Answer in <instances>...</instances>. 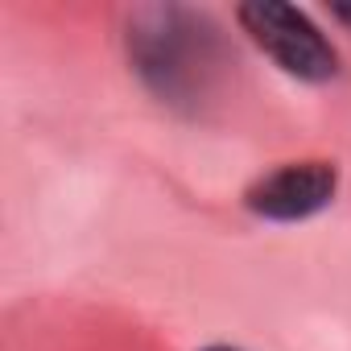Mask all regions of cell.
Listing matches in <instances>:
<instances>
[{
	"label": "cell",
	"mask_w": 351,
	"mask_h": 351,
	"mask_svg": "<svg viewBox=\"0 0 351 351\" xmlns=\"http://www.w3.org/2000/svg\"><path fill=\"white\" fill-rule=\"evenodd\" d=\"M219 29L191 9L157 5L128 21V58L165 104H199L219 66Z\"/></svg>",
	"instance_id": "6da1fadb"
},
{
	"label": "cell",
	"mask_w": 351,
	"mask_h": 351,
	"mask_svg": "<svg viewBox=\"0 0 351 351\" xmlns=\"http://www.w3.org/2000/svg\"><path fill=\"white\" fill-rule=\"evenodd\" d=\"M244 34L293 79L302 83H326L339 75V50L330 38L314 25V17L285 0H248L240 5Z\"/></svg>",
	"instance_id": "7a4b0ae2"
},
{
	"label": "cell",
	"mask_w": 351,
	"mask_h": 351,
	"mask_svg": "<svg viewBox=\"0 0 351 351\" xmlns=\"http://www.w3.org/2000/svg\"><path fill=\"white\" fill-rule=\"evenodd\" d=\"M339 195L335 161H289L244 191V207L269 223H302L326 211Z\"/></svg>",
	"instance_id": "3957f363"
},
{
	"label": "cell",
	"mask_w": 351,
	"mask_h": 351,
	"mask_svg": "<svg viewBox=\"0 0 351 351\" xmlns=\"http://www.w3.org/2000/svg\"><path fill=\"white\" fill-rule=\"evenodd\" d=\"M330 17H335L339 25H347V29H351V0H343V5H330Z\"/></svg>",
	"instance_id": "277c9868"
},
{
	"label": "cell",
	"mask_w": 351,
	"mask_h": 351,
	"mask_svg": "<svg viewBox=\"0 0 351 351\" xmlns=\"http://www.w3.org/2000/svg\"><path fill=\"white\" fill-rule=\"evenodd\" d=\"M207 351H236V347H207Z\"/></svg>",
	"instance_id": "5b68a950"
}]
</instances>
